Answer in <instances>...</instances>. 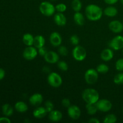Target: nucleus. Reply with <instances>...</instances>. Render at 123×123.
I'll return each instance as SVG.
<instances>
[{"instance_id":"c756f323","label":"nucleus","mask_w":123,"mask_h":123,"mask_svg":"<svg viewBox=\"0 0 123 123\" xmlns=\"http://www.w3.org/2000/svg\"><path fill=\"white\" fill-rule=\"evenodd\" d=\"M57 63L58 67L61 71H62V72H67L68 70V66L67 62L64 61H59Z\"/></svg>"},{"instance_id":"4468645a","label":"nucleus","mask_w":123,"mask_h":123,"mask_svg":"<svg viewBox=\"0 0 123 123\" xmlns=\"http://www.w3.org/2000/svg\"><path fill=\"white\" fill-rule=\"evenodd\" d=\"M43 101V97L40 93H34L30 96L29 102L32 106H39Z\"/></svg>"},{"instance_id":"1a4fd4ad","label":"nucleus","mask_w":123,"mask_h":123,"mask_svg":"<svg viewBox=\"0 0 123 123\" xmlns=\"http://www.w3.org/2000/svg\"><path fill=\"white\" fill-rule=\"evenodd\" d=\"M109 46L114 50H121L123 48V36H117L110 41Z\"/></svg>"},{"instance_id":"c9c22d12","label":"nucleus","mask_w":123,"mask_h":123,"mask_svg":"<svg viewBox=\"0 0 123 123\" xmlns=\"http://www.w3.org/2000/svg\"><path fill=\"white\" fill-rule=\"evenodd\" d=\"M61 104L64 107L66 108H68V107L72 105H71V102L68 98H64L61 101Z\"/></svg>"},{"instance_id":"0eeeda50","label":"nucleus","mask_w":123,"mask_h":123,"mask_svg":"<svg viewBox=\"0 0 123 123\" xmlns=\"http://www.w3.org/2000/svg\"><path fill=\"white\" fill-rule=\"evenodd\" d=\"M96 105L98 111L102 112H108L110 111L112 108V104L111 102L105 98L98 100L96 103Z\"/></svg>"},{"instance_id":"b1692460","label":"nucleus","mask_w":123,"mask_h":123,"mask_svg":"<svg viewBox=\"0 0 123 123\" xmlns=\"http://www.w3.org/2000/svg\"><path fill=\"white\" fill-rule=\"evenodd\" d=\"M2 114L6 117H10L13 114V108L8 103L3 105L2 106Z\"/></svg>"},{"instance_id":"6ab92c4d","label":"nucleus","mask_w":123,"mask_h":123,"mask_svg":"<svg viewBox=\"0 0 123 123\" xmlns=\"http://www.w3.org/2000/svg\"><path fill=\"white\" fill-rule=\"evenodd\" d=\"M45 38L42 35H37L35 36L34 39L33 46L37 49L40 48L44 46L45 44Z\"/></svg>"},{"instance_id":"393cba45","label":"nucleus","mask_w":123,"mask_h":123,"mask_svg":"<svg viewBox=\"0 0 123 123\" xmlns=\"http://www.w3.org/2000/svg\"><path fill=\"white\" fill-rule=\"evenodd\" d=\"M85 108L87 111V113L90 115H93L97 113L98 111L97 105L96 103H86Z\"/></svg>"},{"instance_id":"49530a36","label":"nucleus","mask_w":123,"mask_h":123,"mask_svg":"<svg viewBox=\"0 0 123 123\" xmlns=\"http://www.w3.org/2000/svg\"></svg>"},{"instance_id":"dca6fc26","label":"nucleus","mask_w":123,"mask_h":123,"mask_svg":"<svg viewBox=\"0 0 123 123\" xmlns=\"http://www.w3.org/2000/svg\"><path fill=\"white\" fill-rule=\"evenodd\" d=\"M114 57V52L111 48H106L103 49L100 54V58L103 61L108 62L111 61Z\"/></svg>"},{"instance_id":"2f4dec72","label":"nucleus","mask_w":123,"mask_h":123,"mask_svg":"<svg viewBox=\"0 0 123 123\" xmlns=\"http://www.w3.org/2000/svg\"><path fill=\"white\" fill-rule=\"evenodd\" d=\"M56 11L60 13H64L67 10V6L64 3H60L55 6Z\"/></svg>"},{"instance_id":"7c9ffc66","label":"nucleus","mask_w":123,"mask_h":123,"mask_svg":"<svg viewBox=\"0 0 123 123\" xmlns=\"http://www.w3.org/2000/svg\"><path fill=\"white\" fill-rule=\"evenodd\" d=\"M58 52V54L62 56H67L68 54V51L67 48H66L65 46L62 45H60V46H59Z\"/></svg>"},{"instance_id":"ddd939ff","label":"nucleus","mask_w":123,"mask_h":123,"mask_svg":"<svg viewBox=\"0 0 123 123\" xmlns=\"http://www.w3.org/2000/svg\"><path fill=\"white\" fill-rule=\"evenodd\" d=\"M44 59L49 64H55L57 63L60 60L59 55L56 52L52 50L48 51L44 56Z\"/></svg>"},{"instance_id":"473e14b6","label":"nucleus","mask_w":123,"mask_h":123,"mask_svg":"<svg viewBox=\"0 0 123 123\" xmlns=\"http://www.w3.org/2000/svg\"><path fill=\"white\" fill-rule=\"evenodd\" d=\"M44 108H45L46 110L47 111L48 113L50 112H51L52 111L54 110V103L50 100H48L45 102L44 103Z\"/></svg>"},{"instance_id":"4c0bfd02","label":"nucleus","mask_w":123,"mask_h":123,"mask_svg":"<svg viewBox=\"0 0 123 123\" xmlns=\"http://www.w3.org/2000/svg\"><path fill=\"white\" fill-rule=\"evenodd\" d=\"M11 120L8 118V117H0V123H10Z\"/></svg>"},{"instance_id":"79ce46f5","label":"nucleus","mask_w":123,"mask_h":123,"mask_svg":"<svg viewBox=\"0 0 123 123\" xmlns=\"http://www.w3.org/2000/svg\"><path fill=\"white\" fill-rule=\"evenodd\" d=\"M120 1H121V4H122L123 5V0H120Z\"/></svg>"},{"instance_id":"a19ab883","label":"nucleus","mask_w":123,"mask_h":123,"mask_svg":"<svg viewBox=\"0 0 123 123\" xmlns=\"http://www.w3.org/2000/svg\"><path fill=\"white\" fill-rule=\"evenodd\" d=\"M89 123H99L100 121L96 118H91L88 121Z\"/></svg>"},{"instance_id":"c03bdc74","label":"nucleus","mask_w":123,"mask_h":123,"mask_svg":"<svg viewBox=\"0 0 123 123\" xmlns=\"http://www.w3.org/2000/svg\"><path fill=\"white\" fill-rule=\"evenodd\" d=\"M122 52H123V51H122Z\"/></svg>"},{"instance_id":"5701e85b","label":"nucleus","mask_w":123,"mask_h":123,"mask_svg":"<svg viewBox=\"0 0 123 123\" xmlns=\"http://www.w3.org/2000/svg\"><path fill=\"white\" fill-rule=\"evenodd\" d=\"M34 37L30 33H26L23 36L22 42L26 46H33Z\"/></svg>"},{"instance_id":"a878e982","label":"nucleus","mask_w":123,"mask_h":123,"mask_svg":"<svg viewBox=\"0 0 123 123\" xmlns=\"http://www.w3.org/2000/svg\"><path fill=\"white\" fill-rule=\"evenodd\" d=\"M82 7L80 0H73L72 2V8L74 12H80Z\"/></svg>"},{"instance_id":"423d86ee","label":"nucleus","mask_w":123,"mask_h":123,"mask_svg":"<svg viewBox=\"0 0 123 123\" xmlns=\"http://www.w3.org/2000/svg\"><path fill=\"white\" fill-rule=\"evenodd\" d=\"M72 56L76 61H84L86 57V49L80 45L75 46L72 50Z\"/></svg>"},{"instance_id":"ea45409f","label":"nucleus","mask_w":123,"mask_h":123,"mask_svg":"<svg viewBox=\"0 0 123 123\" xmlns=\"http://www.w3.org/2000/svg\"><path fill=\"white\" fill-rule=\"evenodd\" d=\"M6 75V72L2 68H0V80H2L4 78Z\"/></svg>"},{"instance_id":"f03ea898","label":"nucleus","mask_w":123,"mask_h":123,"mask_svg":"<svg viewBox=\"0 0 123 123\" xmlns=\"http://www.w3.org/2000/svg\"><path fill=\"white\" fill-rule=\"evenodd\" d=\"M82 97L86 103H96L100 99L99 93L94 88H86L84 90Z\"/></svg>"},{"instance_id":"9b49d317","label":"nucleus","mask_w":123,"mask_h":123,"mask_svg":"<svg viewBox=\"0 0 123 123\" xmlns=\"http://www.w3.org/2000/svg\"><path fill=\"white\" fill-rule=\"evenodd\" d=\"M62 37L60 33L54 31L52 32L49 37V42L54 47H59L62 44Z\"/></svg>"},{"instance_id":"f3484780","label":"nucleus","mask_w":123,"mask_h":123,"mask_svg":"<svg viewBox=\"0 0 123 123\" xmlns=\"http://www.w3.org/2000/svg\"><path fill=\"white\" fill-rule=\"evenodd\" d=\"M48 118H49V120L52 122H58L62 120V114L60 111L54 109L51 112H49Z\"/></svg>"},{"instance_id":"39448f33","label":"nucleus","mask_w":123,"mask_h":123,"mask_svg":"<svg viewBox=\"0 0 123 123\" xmlns=\"http://www.w3.org/2000/svg\"><path fill=\"white\" fill-rule=\"evenodd\" d=\"M47 80L50 86L54 88L60 87L62 84V78L58 73L56 72H52L49 73L48 76Z\"/></svg>"},{"instance_id":"bb28decb","label":"nucleus","mask_w":123,"mask_h":123,"mask_svg":"<svg viewBox=\"0 0 123 123\" xmlns=\"http://www.w3.org/2000/svg\"><path fill=\"white\" fill-rule=\"evenodd\" d=\"M117 121V117L115 115L113 114H108L103 119L104 123H115Z\"/></svg>"},{"instance_id":"72a5a7b5","label":"nucleus","mask_w":123,"mask_h":123,"mask_svg":"<svg viewBox=\"0 0 123 123\" xmlns=\"http://www.w3.org/2000/svg\"><path fill=\"white\" fill-rule=\"evenodd\" d=\"M115 68L119 72H123V58H120L117 61Z\"/></svg>"},{"instance_id":"4be33fe9","label":"nucleus","mask_w":123,"mask_h":123,"mask_svg":"<svg viewBox=\"0 0 123 123\" xmlns=\"http://www.w3.org/2000/svg\"><path fill=\"white\" fill-rule=\"evenodd\" d=\"M103 14L108 17H115L118 14V10L114 6H108L103 10Z\"/></svg>"},{"instance_id":"9d476101","label":"nucleus","mask_w":123,"mask_h":123,"mask_svg":"<svg viewBox=\"0 0 123 123\" xmlns=\"http://www.w3.org/2000/svg\"><path fill=\"white\" fill-rule=\"evenodd\" d=\"M67 114L72 120H77L81 116V110L78 106L71 105L67 108Z\"/></svg>"},{"instance_id":"c85d7f7f","label":"nucleus","mask_w":123,"mask_h":123,"mask_svg":"<svg viewBox=\"0 0 123 123\" xmlns=\"http://www.w3.org/2000/svg\"><path fill=\"white\" fill-rule=\"evenodd\" d=\"M114 82L117 85H123V72H120L114 76Z\"/></svg>"},{"instance_id":"2eb2a0df","label":"nucleus","mask_w":123,"mask_h":123,"mask_svg":"<svg viewBox=\"0 0 123 123\" xmlns=\"http://www.w3.org/2000/svg\"><path fill=\"white\" fill-rule=\"evenodd\" d=\"M54 20L55 24L58 26H63L67 24V18L63 13H60V12L56 13L54 15Z\"/></svg>"},{"instance_id":"412c9836","label":"nucleus","mask_w":123,"mask_h":123,"mask_svg":"<svg viewBox=\"0 0 123 123\" xmlns=\"http://www.w3.org/2000/svg\"><path fill=\"white\" fill-rule=\"evenodd\" d=\"M73 20L75 24L79 26H82L85 22V18L80 12H75L73 15Z\"/></svg>"},{"instance_id":"f257e3e1","label":"nucleus","mask_w":123,"mask_h":123,"mask_svg":"<svg viewBox=\"0 0 123 123\" xmlns=\"http://www.w3.org/2000/svg\"><path fill=\"white\" fill-rule=\"evenodd\" d=\"M86 17L91 21H97L102 18L103 11L102 8L96 4H89L85 10Z\"/></svg>"},{"instance_id":"cd10ccee","label":"nucleus","mask_w":123,"mask_h":123,"mask_svg":"<svg viewBox=\"0 0 123 123\" xmlns=\"http://www.w3.org/2000/svg\"><path fill=\"white\" fill-rule=\"evenodd\" d=\"M96 70L98 73L105 74L109 72V68L105 64H100L96 67Z\"/></svg>"},{"instance_id":"58836bf2","label":"nucleus","mask_w":123,"mask_h":123,"mask_svg":"<svg viewBox=\"0 0 123 123\" xmlns=\"http://www.w3.org/2000/svg\"><path fill=\"white\" fill-rule=\"evenodd\" d=\"M119 0H104L105 3H106L108 5H114L116 4Z\"/></svg>"},{"instance_id":"e433bc0d","label":"nucleus","mask_w":123,"mask_h":123,"mask_svg":"<svg viewBox=\"0 0 123 123\" xmlns=\"http://www.w3.org/2000/svg\"><path fill=\"white\" fill-rule=\"evenodd\" d=\"M47 52H48V50H47L46 48H44V46L42 47V48H38V54L40 56L44 57V55L46 54Z\"/></svg>"},{"instance_id":"a18cd8bd","label":"nucleus","mask_w":123,"mask_h":123,"mask_svg":"<svg viewBox=\"0 0 123 123\" xmlns=\"http://www.w3.org/2000/svg\"></svg>"},{"instance_id":"6e6552de","label":"nucleus","mask_w":123,"mask_h":123,"mask_svg":"<svg viewBox=\"0 0 123 123\" xmlns=\"http://www.w3.org/2000/svg\"><path fill=\"white\" fill-rule=\"evenodd\" d=\"M38 50L34 46H27L23 52V57L28 61L33 60L38 55Z\"/></svg>"},{"instance_id":"a211bd4d","label":"nucleus","mask_w":123,"mask_h":123,"mask_svg":"<svg viewBox=\"0 0 123 123\" xmlns=\"http://www.w3.org/2000/svg\"><path fill=\"white\" fill-rule=\"evenodd\" d=\"M48 114V112L46 110L45 108L43 106H37L36 109L34 110L33 116L36 118L42 119L44 118Z\"/></svg>"},{"instance_id":"f704fd0d","label":"nucleus","mask_w":123,"mask_h":123,"mask_svg":"<svg viewBox=\"0 0 123 123\" xmlns=\"http://www.w3.org/2000/svg\"><path fill=\"white\" fill-rule=\"evenodd\" d=\"M70 42L73 45L77 46L79 43V38L77 35H72L70 37Z\"/></svg>"},{"instance_id":"20e7f679","label":"nucleus","mask_w":123,"mask_h":123,"mask_svg":"<svg viewBox=\"0 0 123 123\" xmlns=\"http://www.w3.org/2000/svg\"><path fill=\"white\" fill-rule=\"evenodd\" d=\"M84 79L86 84L88 85H94L97 82L98 79V73L96 69L89 68L85 72Z\"/></svg>"},{"instance_id":"aec40b11","label":"nucleus","mask_w":123,"mask_h":123,"mask_svg":"<svg viewBox=\"0 0 123 123\" xmlns=\"http://www.w3.org/2000/svg\"><path fill=\"white\" fill-rule=\"evenodd\" d=\"M14 109L18 112L24 113L27 111L28 109V106L27 104L24 102L19 101L14 105Z\"/></svg>"},{"instance_id":"37998d69","label":"nucleus","mask_w":123,"mask_h":123,"mask_svg":"<svg viewBox=\"0 0 123 123\" xmlns=\"http://www.w3.org/2000/svg\"><path fill=\"white\" fill-rule=\"evenodd\" d=\"M50 1H56V0H50Z\"/></svg>"},{"instance_id":"f8f14e48","label":"nucleus","mask_w":123,"mask_h":123,"mask_svg":"<svg viewBox=\"0 0 123 123\" xmlns=\"http://www.w3.org/2000/svg\"><path fill=\"white\" fill-rule=\"evenodd\" d=\"M109 28L114 33H120L123 31V24L120 20H114L109 24Z\"/></svg>"},{"instance_id":"7ed1b4c3","label":"nucleus","mask_w":123,"mask_h":123,"mask_svg":"<svg viewBox=\"0 0 123 123\" xmlns=\"http://www.w3.org/2000/svg\"><path fill=\"white\" fill-rule=\"evenodd\" d=\"M39 10L42 14L45 16H52L55 13L56 9L51 2L49 1H43L41 2L39 6Z\"/></svg>"}]
</instances>
